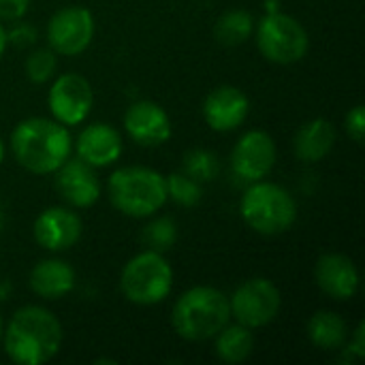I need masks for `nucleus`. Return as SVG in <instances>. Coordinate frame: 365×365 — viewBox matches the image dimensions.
Masks as SVG:
<instances>
[{
	"label": "nucleus",
	"mask_w": 365,
	"mask_h": 365,
	"mask_svg": "<svg viewBox=\"0 0 365 365\" xmlns=\"http://www.w3.org/2000/svg\"><path fill=\"white\" fill-rule=\"evenodd\" d=\"M240 216L246 227L259 235H282L297 222V201L284 186L259 180L244 190L240 199Z\"/></svg>",
	"instance_id": "obj_5"
},
{
	"label": "nucleus",
	"mask_w": 365,
	"mask_h": 365,
	"mask_svg": "<svg viewBox=\"0 0 365 365\" xmlns=\"http://www.w3.org/2000/svg\"><path fill=\"white\" fill-rule=\"evenodd\" d=\"M30 9V0H0V21H19Z\"/></svg>",
	"instance_id": "obj_29"
},
{
	"label": "nucleus",
	"mask_w": 365,
	"mask_h": 365,
	"mask_svg": "<svg viewBox=\"0 0 365 365\" xmlns=\"http://www.w3.org/2000/svg\"><path fill=\"white\" fill-rule=\"evenodd\" d=\"M173 267L163 252L141 250L126 261L120 274V291L135 306H158L173 291Z\"/></svg>",
	"instance_id": "obj_6"
},
{
	"label": "nucleus",
	"mask_w": 365,
	"mask_h": 365,
	"mask_svg": "<svg viewBox=\"0 0 365 365\" xmlns=\"http://www.w3.org/2000/svg\"><path fill=\"white\" fill-rule=\"evenodd\" d=\"M11 154L19 167L34 175H53L73 156L71 128L53 118H26L15 124Z\"/></svg>",
	"instance_id": "obj_2"
},
{
	"label": "nucleus",
	"mask_w": 365,
	"mask_h": 365,
	"mask_svg": "<svg viewBox=\"0 0 365 365\" xmlns=\"http://www.w3.org/2000/svg\"><path fill=\"white\" fill-rule=\"evenodd\" d=\"M111 205L128 218H152L167 203L165 175L152 167H120L107 180Z\"/></svg>",
	"instance_id": "obj_4"
},
{
	"label": "nucleus",
	"mask_w": 365,
	"mask_h": 365,
	"mask_svg": "<svg viewBox=\"0 0 365 365\" xmlns=\"http://www.w3.org/2000/svg\"><path fill=\"white\" fill-rule=\"evenodd\" d=\"M141 240L150 250H156V252L165 255L178 242V225L169 216H156L154 214L152 222L143 229Z\"/></svg>",
	"instance_id": "obj_25"
},
{
	"label": "nucleus",
	"mask_w": 365,
	"mask_h": 365,
	"mask_svg": "<svg viewBox=\"0 0 365 365\" xmlns=\"http://www.w3.org/2000/svg\"><path fill=\"white\" fill-rule=\"evenodd\" d=\"M47 107L56 122L73 128L83 124L94 107L92 83L79 73H64L51 79Z\"/></svg>",
	"instance_id": "obj_10"
},
{
	"label": "nucleus",
	"mask_w": 365,
	"mask_h": 365,
	"mask_svg": "<svg viewBox=\"0 0 365 365\" xmlns=\"http://www.w3.org/2000/svg\"><path fill=\"white\" fill-rule=\"evenodd\" d=\"M227 323H231L229 297L210 284L190 287L171 310V327L186 342H207Z\"/></svg>",
	"instance_id": "obj_3"
},
{
	"label": "nucleus",
	"mask_w": 365,
	"mask_h": 365,
	"mask_svg": "<svg viewBox=\"0 0 365 365\" xmlns=\"http://www.w3.org/2000/svg\"><path fill=\"white\" fill-rule=\"evenodd\" d=\"M346 321L331 310H319L310 317L306 325V336L312 346L321 351H340L349 338Z\"/></svg>",
	"instance_id": "obj_20"
},
{
	"label": "nucleus",
	"mask_w": 365,
	"mask_h": 365,
	"mask_svg": "<svg viewBox=\"0 0 365 365\" xmlns=\"http://www.w3.org/2000/svg\"><path fill=\"white\" fill-rule=\"evenodd\" d=\"M317 287L334 302H349L359 293V269L342 252H325L314 265Z\"/></svg>",
	"instance_id": "obj_17"
},
{
	"label": "nucleus",
	"mask_w": 365,
	"mask_h": 365,
	"mask_svg": "<svg viewBox=\"0 0 365 365\" xmlns=\"http://www.w3.org/2000/svg\"><path fill=\"white\" fill-rule=\"evenodd\" d=\"M336 137V126L327 118H312L297 128L293 137V152L297 160L317 165L331 154Z\"/></svg>",
	"instance_id": "obj_19"
},
{
	"label": "nucleus",
	"mask_w": 365,
	"mask_h": 365,
	"mask_svg": "<svg viewBox=\"0 0 365 365\" xmlns=\"http://www.w3.org/2000/svg\"><path fill=\"white\" fill-rule=\"evenodd\" d=\"M122 126L128 139L143 148L165 145L173 137V124L167 109L154 101L133 103L122 118Z\"/></svg>",
	"instance_id": "obj_13"
},
{
	"label": "nucleus",
	"mask_w": 365,
	"mask_h": 365,
	"mask_svg": "<svg viewBox=\"0 0 365 365\" xmlns=\"http://www.w3.org/2000/svg\"><path fill=\"white\" fill-rule=\"evenodd\" d=\"M344 130L346 135L355 141L361 143L365 137V107L361 103H357L355 107L349 109L346 118H344Z\"/></svg>",
	"instance_id": "obj_28"
},
{
	"label": "nucleus",
	"mask_w": 365,
	"mask_h": 365,
	"mask_svg": "<svg viewBox=\"0 0 365 365\" xmlns=\"http://www.w3.org/2000/svg\"><path fill=\"white\" fill-rule=\"evenodd\" d=\"M96 24L94 15L88 6L68 4L58 9L47 21V45L58 56L71 58L83 53L94 41Z\"/></svg>",
	"instance_id": "obj_9"
},
{
	"label": "nucleus",
	"mask_w": 365,
	"mask_h": 365,
	"mask_svg": "<svg viewBox=\"0 0 365 365\" xmlns=\"http://www.w3.org/2000/svg\"><path fill=\"white\" fill-rule=\"evenodd\" d=\"M73 152L77 158L94 169L111 167L122 158L124 139L118 128L107 122H92L83 126L73 141Z\"/></svg>",
	"instance_id": "obj_16"
},
{
	"label": "nucleus",
	"mask_w": 365,
	"mask_h": 365,
	"mask_svg": "<svg viewBox=\"0 0 365 365\" xmlns=\"http://www.w3.org/2000/svg\"><path fill=\"white\" fill-rule=\"evenodd\" d=\"M24 71L32 83L43 86V83L51 81L58 73V53L49 47H38L26 58Z\"/></svg>",
	"instance_id": "obj_26"
},
{
	"label": "nucleus",
	"mask_w": 365,
	"mask_h": 365,
	"mask_svg": "<svg viewBox=\"0 0 365 365\" xmlns=\"http://www.w3.org/2000/svg\"><path fill=\"white\" fill-rule=\"evenodd\" d=\"M231 319L248 329L274 323L282 310V293L269 278H248L229 297Z\"/></svg>",
	"instance_id": "obj_8"
},
{
	"label": "nucleus",
	"mask_w": 365,
	"mask_h": 365,
	"mask_svg": "<svg viewBox=\"0 0 365 365\" xmlns=\"http://www.w3.org/2000/svg\"><path fill=\"white\" fill-rule=\"evenodd\" d=\"M203 120L216 133L237 130L250 113V98L237 86H218L203 101Z\"/></svg>",
	"instance_id": "obj_14"
},
{
	"label": "nucleus",
	"mask_w": 365,
	"mask_h": 365,
	"mask_svg": "<svg viewBox=\"0 0 365 365\" xmlns=\"http://www.w3.org/2000/svg\"><path fill=\"white\" fill-rule=\"evenodd\" d=\"M167 184V201L180 205V207H195L203 199V184L182 173H169L165 175Z\"/></svg>",
	"instance_id": "obj_23"
},
{
	"label": "nucleus",
	"mask_w": 365,
	"mask_h": 365,
	"mask_svg": "<svg viewBox=\"0 0 365 365\" xmlns=\"http://www.w3.org/2000/svg\"><path fill=\"white\" fill-rule=\"evenodd\" d=\"M342 355H340V361L342 364H355V361H361L365 357V323L361 321L355 331L349 334L344 346L340 349Z\"/></svg>",
	"instance_id": "obj_27"
},
{
	"label": "nucleus",
	"mask_w": 365,
	"mask_h": 365,
	"mask_svg": "<svg viewBox=\"0 0 365 365\" xmlns=\"http://www.w3.org/2000/svg\"><path fill=\"white\" fill-rule=\"evenodd\" d=\"M278 160V145L274 137L261 128L246 130L231 150V173L246 184L265 180Z\"/></svg>",
	"instance_id": "obj_11"
},
{
	"label": "nucleus",
	"mask_w": 365,
	"mask_h": 365,
	"mask_svg": "<svg viewBox=\"0 0 365 365\" xmlns=\"http://www.w3.org/2000/svg\"><path fill=\"white\" fill-rule=\"evenodd\" d=\"M2 334H4V319H2V312H0V342H2Z\"/></svg>",
	"instance_id": "obj_35"
},
{
	"label": "nucleus",
	"mask_w": 365,
	"mask_h": 365,
	"mask_svg": "<svg viewBox=\"0 0 365 365\" xmlns=\"http://www.w3.org/2000/svg\"><path fill=\"white\" fill-rule=\"evenodd\" d=\"M53 184L58 195L66 201L73 210H86L92 207L101 199V182L96 175V169L83 163L81 158H68L56 173Z\"/></svg>",
	"instance_id": "obj_15"
},
{
	"label": "nucleus",
	"mask_w": 365,
	"mask_h": 365,
	"mask_svg": "<svg viewBox=\"0 0 365 365\" xmlns=\"http://www.w3.org/2000/svg\"><path fill=\"white\" fill-rule=\"evenodd\" d=\"M184 173L188 178L197 180L199 184L214 182L220 173V160L214 152L195 148V150L186 152V156H184Z\"/></svg>",
	"instance_id": "obj_24"
},
{
	"label": "nucleus",
	"mask_w": 365,
	"mask_h": 365,
	"mask_svg": "<svg viewBox=\"0 0 365 365\" xmlns=\"http://www.w3.org/2000/svg\"><path fill=\"white\" fill-rule=\"evenodd\" d=\"M2 227H4V210H2V201H0V233H2Z\"/></svg>",
	"instance_id": "obj_34"
},
{
	"label": "nucleus",
	"mask_w": 365,
	"mask_h": 365,
	"mask_svg": "<svg viewBox=\"0 0 365 365\" xmlns=\"http://www.w3.org/2000/svg\"><path fill=\"white\" fill-rule=\"evenodd\" d=\"M6 47H9V36H6V28H4V24L0 21V60H2V56H4V51H6Z\"/></svg>",
	"instance_id": "obj_31"
},
{
	"label": "nucleus",
	"mask_w": 365,
	"mask_h": 365,
	"mask_svg": "<svg viewBox=\"0 0 365 365\" xmlns=\"http://www.w3.org/2000/svg\"><path fill=\"white\" fill-rule=\"evenodd\" d=\"M83 233V222L73 207H47L43 210L32 225L34 242L47 252H64L71 250Z\"/></svg>",
	"instance_id": "obj_12"
},
{
	"label": "nucleus",
	"mask_w": 365,
	"mask_h": 365,
	"mask_svg": "<svg viewBox=\"0 0 365 365\" xmlns=\"http://www.w3.org/2000/svg\"><path fill=\"white\" fill-rule=\"evenodd\" d=\"M212 340H214L216 357L227 365L244 364L255 353L252 329H248L240 323H227Z\"/></svg>",
	"instance_id": "obj_21"
},
{
	"label": "nucleus",
	"mask_w": 365,
	"mask_h": 365,
	"mask_svg": "<svg viewBox=\"0 0 365 365\" xmlns=\"http://www.w3.org/2000/svg\"><path fill=\"white\" fill-rule=\"evenodd\" d=\"M255 43L267 62L289 66L302 62L310 51V36L304 24L289 13H265L255 24Z\"/></svg>",
	"instance_id": "obj_7"
},
{
	"label": "nucleus",
	"mask_w": 365,
	"mask_h": 365,
	"mask_svg": "<svg viewBox=\"0 0 365 365\" xmlns=\"http://www.w3.org/2000/svg\"><path fill=\"white\" fill-rule=\"evenodd\" d=\"M263 6H265V13H278L282 11V0H265Z\"/></svg>",
	"instance_id": "obj_32"
},
{
	"label": "nucleus",
	"mask_w": 365,
	"mask_h": 365,
	"mask_svg": "<svg viewBox=\"0 0 365 365\" xmlns=\"http://www.w3.org/2000/svg\"><path fill=\"white\" fill-rule=\"evenodd\" d=\"M4 154H6V148H4V141H2V137H0V165L4 163Z\"/></svg>",
	"instance_id": "obj_33"
},
{
	"label": "nucleus",
	"mask_w": 365,
	"mask_h": 365,
	"mask_svg": "<svg viewBox=\"0 0 365 365\" xmlns=\"http://www.w3.org/2000/svg\"><path fill=\"white\" fill-rule=\"evenodd\" d=\"M62 338V323L51 310L24 306L4 325L0 344L15 365H45L60 353Z\"/></svg>",
	"instance_id": "obj_1"
},
{
	"label": "nucleus",
	"mask_w": 365,
	"mask_h": 365,
	"mask_svg": "<svg viewBox=\"0 0 365 365\" xmlns=\"http://www.w3.org/2000/svg\"><path fill=\"white\" fill-rule=\"evenodd\" d=\"M6 36H9V45H15V47H30V45L36 41V30H34V26H30V24H17L15 28L6 30Z\"/></svg>",
	"instance_id": "obj_30"
},
{
	"label": "nucleus",
	"mask_w": 365,
	"mask_h": 365,
	"mask_svg": "<svg viewBox=\"0 0 365 365\" xmlns=\"http://www.w3.org/2000/svg\"><path fill=\"white\" fill-rule=\"evenodd\" d=\"M255 17L246 9H229L214 24V36L225 47L244 45L255 32Z\"/></svg>",
	"instance_id": "obj_22"
},
{
	"label": "nucleus",
	"mask_w": 365,
	"mask_h": 365,
	"mask_svg": "<svg viewBox=\"0 0 365 365\" xmlns=\"http://www.w3.org/2000/svg\"><path fill=\"white\" fill-rule=\"evenodd\" d=\"M28 284L36 297L47 299V302H56V299H62L75 291L77 274L68 261L51 257V259L38 261L32 267Z\"/></svg>",
	"instance_id": "obj_18"
}]
</instances>
